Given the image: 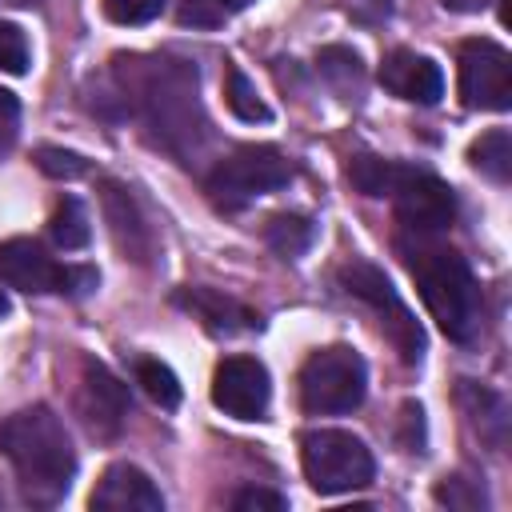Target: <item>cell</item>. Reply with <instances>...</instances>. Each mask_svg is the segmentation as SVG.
<instances>
[{"instance_id": "6da1fadb", "label": "cell", "mask_w": 512, "mask_h": 512, "mask_svg": "<svg viewBox=\"0 0 512 512\" xmlns=\"http://www.w3.org/2000/svg\"><path fill=\"white\" fill-rule=\"evenodd\" d=\"M0 452L8 456L20 492L28 504H56L76 472V452H72V436L64 428V420L44 408H20L12 416L0 420Z\"/></svg>"}, {"instance_id": "7a4b0ae2", "label": "cell", "mask_w": 512, "mask_h": 512, "mask_svg": "<svg viewBox=\"0 0 512 512\" xmlns=\"http://www.w3.org/2000/svg\"><path fill=\"white\" fill-rule=\"evenodd\" d=\"M400 256L416 280V292L432 320L444 328L448 340L468 344L480 332V288L472 280L468 260L456 248L432 244V236H400Z\"/></svg>"}, {"instance_id": "3957f363", "label": "cell", "mask_w": 512, "mask_h": 512, "mask_svg": "<svg viewBox=\"0 0 512 512\" xmlns=\"http://www.w3.org/2000/svg\"><path fill=\"white\" fill-rule=\"evenodd\" d=\"M300 464H304V480L320 492V496H336V492H352L364 488L376 472V460L368 452V444L344 428H312L300 436Z\"/></svg>"}, {"instance_id": "277c9868", "label": "cell", "mask_w": 512, "mask_h": 512, "mask_svg": "<svg viewBox=\"0 0 512 512\" xmlns=\"http://www.w3.org/2000/svg\"><path fill=\"white\" fill-rule=\"evenodd\" d=\"M364 392H368V368L360 352H352L348 344H328L312 352L300 368V404L308 412H320V416L352 412L360 408Z\"/></svg>"}, {"instance_id": "5b68a950", "label": "cell", "mask_w": 512, "mask_h": 512, "mask_svg": "<svg viewBox=\"0 0 512 512\" xmlns=\"http://www.w3.org/2000/svg\"><path fill=\"white\" fill-rule=\"evenodd\" d=\"M288 180H292V164L284 160V152H276V148H268V144H244V148H236L232 156H224V160L212 168V176H208V196H212L220 208L236 212V208L260 200V196L284 188Z\"/></svg>"}, {"instance_id": "8992f818", "label": "cell", "mask_w": 512, "mask_h": 512, "mask_svg": "<svg viewBox=\"0 0 512 512\" xmlns=\"http://www.w3.org/2000/svg\"><path fill=\"white\" fill-rule=\"evenodd\" d=\"M340 284H344L348 296H356V300H364V304H372L380 312V328L396 344L400 360L404 364H420V356H424V328L408 312V304L396 296V288L388 284V276L376 264H368V260H348L340 268Z\"/></svg>"}, {"instance_id": "52a82bcc", "label": "cell", "mask_w": 512, "mask_h": 512, "mask_svg": "<svg viewBox=\"0 0 512 512\" xmlns=\"http://www.w3.org/2000/svg\"><path fill=\"white\" fill-rule=\"evenodd\" d=\"M460 100L476 112L512 108V56L496 40L460 44Z\"/></svg>"}, {"instance_id": "ba28073f", "label": "cell", "mask_w": 512, "mask_h": 512, "mask_svg": "<svg viewBox=\"0 0 512 512\" xmlns=\"http://www.w3.org/2000/svg\"><path fill=\"white\" fill-rule=\"evenodd\" d=\"M392 204H396V220L412 236H436L456 220L452 188L440 176L424 172V168H408L400 176V184L392 192Z\"/></svg>"}, {"instance_id": "9c48e42d", "label": "cell", "mask_w": 512, "mask_h": 512, "mask_svg": "<svg viewBox=\"0 0 512 512\" xmlns=\"http://www.w3.org/2000/svg\"><path fill=\"white\" fill-rule=\"evenodd\" d=\"M272 400V384H268V368L252 356H228L216 364L212 376V404L236 420H260L268 412Z\"/></svg>"}, {"instance_id": "30bf717a", "label": "cell", "mask_w": 512, "mask_h": 512, "mask_svg": "<svg viewBox=\"0 0 512 512\" xmlns=\"http://www.w3.org/2000/svg\"><path fill=\"white\" fill-rule=\"evenodd\" d=\"M76 408L88 424L92 436L100 440H112L120 436L128 412H132V400H128V388L96 360H84V372H80V392H76Z\"/></svg>"}, {"instance_id": "8fae6325", "label": "cell", "mask_w": 512, "mask_h": 512, "mask_svg": "<svg viewBox=\"0 0 512 512\" xmlns=\"http://www.w3.org/2000/svg\"><path fill=\"white\" fill-rule=\"evenodd\" d=\"M88 504L96 512H160L164 508V496L148 480V472H140L136 464H112L96 480Z\"/></svg>"}, {"instance_id": "7c38bea8", "label": "cell", "mask_w": 512, "mask_h": 512, "mask_svg": "<svg viewBox=\"0 0 512 512\" xmlns=\"http://www.w3.org/2000/svg\"><path fill=\"white\" fill-rule=\"evenodd\" d=\"M64 268L68 264H56L36 240L16 236V240L0 244V276L20 292H32V296L60 292L64 288Z\"/></svg>"}, {"instance_id": "4fadbf2b", "label": "cell", "mask_w": 512, "mask_h": 512, "mask_svg": "<svg viewBox=\"0 0 512 512\" xmlns=\"http://www.w3.org/2000/svg\"><path fill=\"white\" fill-rule=\"evenodd\" d=\"M380 84H384L392 96L412 100V104H436V100L444 96V72H440L428 56H420V52H412V48H396V52L384 56V64H380Z\"/></svg>"}, {"instance_id": "5bb4252c", "label": "cell", "mask_w": 512, "mask_h": 512, "mask_svg": "<svg viewBox=\"0 0 512 512\" xmlns=\"http://www.w3.org/2000/svg\"><path fill=\"white\" fill-rule=\"evenodd\" d=\"M100 208H104V220H108V232H112L116 248L124 256H132L136 264H144L152 256V228L144 224L132 192L116 180H104L100 184Z\"/></svg>"}, {"instance_id": "9a60e30c", "label": "cell", "mask_w": 512, "mask_h": 512, "mask_svg": "<svg viewBox=\"0 0 512 512\" xmlns=\"http://www.w3.org/2000/svg\"><path fill=\"white\" fill-rule=\"evenodd\" d=\"M176 304L188 308V312H192L208 332H216V336H236V332L256 328V316H252L240 300H232V296H224V292H216V288H184V292L176 296Z\"/></svg>"}, {"instance_id": "2e32d148", "label": "cell", "mask_w": 512, "mask_h": 512, "mask_svg": "<svg viewBox=\"0 0 512 512\" xmlns=\"http://www.w3.org/2000/svg\"><path fill=\"white\" fill-rule=\"evenodd\" d=\"M404 172H408V164H396V160H384L372 152H360L348 160V184L360 196H392Z\"/></svg>"}, {"instance_id": "e0dca14e", "label": "cell", "mask_w": 512, "mask_h": 512, "mask_svg": "<svg viewBox=\"0 0 512 512\" xmlns=\"http://www.w3.org/2000/svg\"><path fill=\"white\" fill-rule=\"evenodd\" d=\"M460 404L468 408V416H472V424L480 428V436H488L492 444L504 440L508 408H504V400H500L496 392H488V388H480V384H472V380H460Z\"/></svg>"}, {"instance_id": "ac0fdd59", "label": "cell", "mask_w": 512, "mask_h": 512, "mask_svg": "<svg viewBox=\"0 0 512 512\" xmlns=\"http://www.w3.org/2000/svg\"><path fill=\"white\" fill-rule=\"evenodd\" d=\"M48 236H52V244L64 248V252H76V248H84V244L92 240L88 212H84V204H80L76 196H64V200L56 204V212H52V220H48Z\"/></svg>"}, {"instance_id": "d6986e66", "label": "cell", "mask_w": 512, "mask_h": 512, "mask_svg": "<svg viewBox=\"0 0 512 512\" xmlns=\"http://www.w3.org/2000/svg\"><path fill=\"white\" fill-rule=\"evenodd\" d=\"M472 164L488 176V180H496V184H504L508 176H512V136H508V128H492V132H484L476 144H472Z\"/></svg>"}, {"instance_id": "ffe728a7", "label": "cell", "mask_w": 512, "mask_h": 512, "mask_svg": "<svg viewBox=\"0 0 512 512\" xmlns=\"http://www.w3.org/2000/svg\"><path fill=\"white\" fill-rule=\"evenodd\" d=\"M264 244L272 252H280L284 260H296L312 244V220H304V216H272L264 224Z\"/></svg>"}, {"instance_id": "44dd1931", "label": "cell", "mask_w": 512, "mask_h": 512, "mask_svg": "<svg viewBox=\"0 0 512 512\" xmlns=\"http://www.w3.org/2000/svg\"><path fill=\"white\" fill-rule=\"evenodd\" d=\"M132 372H136V384L148 392L152 404H160V408H176L180 404V380H176V372L168 364H160L152 356H140L132 364Z\"/></svg>"}, {"instance_id": "7402d4cb", "label": "cell", "mask_w": 512, "mask_h": 512, "mask_svg": "<svg viewBox=\"0 0 512 512\" xmlns=\"http://www.w3.org/2000/svg\"><path fill=\"white\" fill-rule=\"evenodd\" d=\"M224 104H228L232 116H240L244 124H264V120H268V104L260 100L256 84H252L240 68H228V80H224Z\"/></svg>"}, {"instance_id": "603a6c76", "label": "cell", "mask_w": 512, "mask_h": 512, "mask_svg": "<svg viewBox=\"0 0 512 512\" xmlns=\"http://www.w3.org/2000/svg\"><path fill=\"white\" fill-rule=\"evenodd\" d=\"M320 72H324V80L332 84V88H340V92H352V88H360V80H364V68H360V56L352 52V48H340V44H332V48H324L320 52Z\"/></svg>"}, {"instance_id": "cb8c5ba5", "label": "cell", "mask_w": 512, "mask_h": 512, "mask_svg": "<svg viewBox=\"0 0 512 512\" xmlns=\"http://www.w3.org/2000/svg\"><path fill=\"white\" fill-rule=\"evenodd\" d=\"M436 500L456 512H476V508H484V488L468 476H448L436 484Z\"/></svg>"}, {"instance_id": "d4e9b609", "label": "cell", "mask_w": 512, "mask_h": 512, "mask_svg": "<svg viewBox=\"0 0 512 512\" xmlns=\"http://www.w3.org/2000/svg\"><path fill=\"white\" fill-rule=\"evenodd\" d=\"M100 4H104V16L124 28H140L164 12V0H100Z\"/></svg>"}, {"instance_id": "484cf974", "label": "cell", "mask_w": 512, "mask_h": 512, "mask_svg": "<svg viewBox=\"0 0 512 512\" xmlns=\"http://www.w3.org/2000/svg\"><path fill=\"white\" fill-rule=\"evenodd\" d=\"M228 12L224 0H176V20L184 28H220Z\"/></svg>"}, {"instance_id": "4316f807", "label": "cell", "mask_w": 512, "mask_h": 512, "mask_svg": "<svg viewBox=\"0 0 512 512\" xmlns=\"http://www.w3.org/2000/svg\"><path fill=\"white\" fill-rule=\"evenodd\" d=\"M0 72L8 76L28 72V36L16 24H0Z\"/></svg>"}, {"instance_id": "83f0119b", "label": "cell", "mask_w": 512, "mask_h": 512, "mask_svg": "<svg viewBox=\"0 0 512 512\" xmlns=\"http://www.w3.org/2000/svg\"><path fill=\"white\" fill-rule=\"evenodd\" d=\"M36 164H40L44 176H56V180H76V176H84V168H88L76 152H64V148H40V152H36Z\"/></svg>"}, {"instance_id": "f1b7e54d", "label": "cell", "mask_w": 512, "mask_h": 512, "mask_svg": "<svg viewBox=\"0 0 512 512\" xmlns=\"http://www.w3.org/2000/svg\"><path fill=\"white\" fill-rule=\"evenodd\" d=\"M232 508L236 512H284L288 500L280 492H268V488H240L232 496Z\"/></svg>"}, {"instance_id": "f546056e", "label": "cell", "mask_w": 512, "mask_h": 512, "mask_svg": "<svg viewBox=\"0 0 512 512\" xmlns=\"http://www.w3.org/2000/svg\"><path fill=\"white\" fill-rule=\"evenodd\" d=\"M16 136H20V100L8 88H0V160L12 152Z\"/></svg>"}, {"instance_id": "4dcf8cb0", "label": "cell", "mask_w": 512, "mask_h": 512, "mask_svg": "<svg viewBox=\"0 0 512 512\" xmlns=\"http://www.w3.org/2000/svg\"><path fill=\"white\" fill-rule=\"evenodd\" d=\"M488 0H444V8L448 12H480Z\"/></svg>"}, {"instance_id": "1f68e13d", "label": "cell", "mask_w": 512, "mask_h": 512, "mask_svg": "<svg viewBox=\"0 0 512 512\" xmlns=\"http://www.w3.org/2000/svg\"><path fill=\"white\" fill-rule=\"evenodd\" d=\"M4 4H16V8H32V4H40V0H4Z\"/></svg>"}, {"instance_id": "d6a6232c", "label": "cell", "mask_w": 512, "mask_h": 512, "mask_svg": "<svg viewBox=\"0 0 512 512\" xmlns=\"http://www.w3.org/2000/svg\"><path fill=\"white\" fill-rule=\"evenodd\" d=\"M224 4H228V8H248L252 0H224Z\"/></svg>"}, {"instance_id": "836d02e7", "label": "cell", "mask_w": 512, "mask_h": 512, "mask_svg": "<svg viewBox=\"0 0 512 512\" xmlns=\"http://www.w3.org/2000/svg\"><path fill=\"white\" fill-rule=\"evenodd\" d=\"M8 312V300H4V288H0V316Z\"/></svg>"}]
</instances>
